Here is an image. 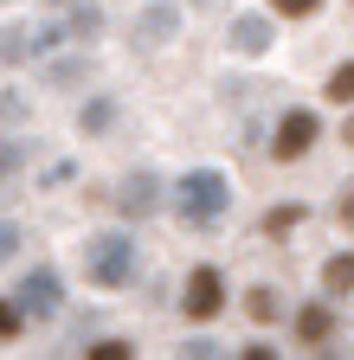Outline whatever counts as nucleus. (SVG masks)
Listing matches in <instances>:
<instances>
[{"instance_id": "nucleus-8", "label": "nucleus", "mask_w": 354, "mask_h": 360, "mask_svg": "<svg viewBox=\"0 0 354 360\" xmlns=\"http://www.w3.org/2000/svg\"><path fill=\"white\" fill-rule=\"evenodd\" d=\"M322 290H329V296H354V251H335V257L322 264Z\"/></svg>"}, {"instance_id": "nucleus-9", "label": "nucleus", "mask_w": 354, "mask_h": 360, "mask_svg": "<svg viewBox=\"0 0 354 360\" xmlns=\"http://www.w3.org/2000/svg\"><path fill=\"white\" fill-rule=\"evenodd\" d=\"M245 309H251V322H277V315H284V302H277V290H271V283L245 290Z\"/></svg>"}, {"instance_id": "nucleus-6", "label": "nucleus", "mask_w": 354, "mask_h": 360, "mask_svg": "<svg viewBox=\"0 0 354 360\" xmlns=\"http://www.w3.org/2000/svg\"><path fill=\"white\" fill-rule=\"evenodd\" d=\"M13 296H20V315H58V277L52 270H32Z\"/></svg>"}, {"instance_id": "nucleus-5", "label": "nucleus", "mask_w": 354, "mask_h": 360, "mask_svg": "<svg viewBox=\"0 0 354 360\" xmlns=\"http://www.w3.org/2000/svg\"><path fill=\"white\" fill-rule=\"evenodd\" d=\"M116 206H122L129 219H148V212L161 206V180H155L148 167H142V174H129V180H122V193H116Z\"/></svg>"}, {"instance_id": "nucleus-13", "label": "nucleus", "mask_w": 354, "mask_h": 360, "mask_svg": "<svg viewBox=\"0 0 354 360\" xmlns=\"http://www.w3.org/2000/svg\"><path fill=\"white\" fill-rule=\"evenodd\" d=\"M264 7H271L277 20H309V13L322 7V0H264Z\"/></svg>"}, {"instance_id": "nucleus-3", "label": "nucleus", "mask_w": 354, "mask_h": 360, "mask_svg": "<svg viewBox=\"0 0 354 360\" xmlns=\"http://www.w3.org/2000/svg\"><path fill=\"white\" fill-rule=\"evenodd\" d=\"M181 309L194 315V322H213L219 309H226V277H219L213 264H200V270H187V290H181Z\"/></svg>"}, {"instance_id": "nucleus-10", "label": "nucleus", "mask_w": 354, "mask_h": 360, "mask_svg": "<svg viewBox=\"0 0 354 360\" xmlns=\"http://www.w3.org/2000/svg\"><path fill=\"white\" fill-rule=\"evenodd\" d=\"M232 45H239V52H264V45H271V26H264V20H239Z\"/></svg>"}, {"instance_id": "nucleus-7", "label": "nucleus", "mask_w": 354, "mask_h": 360, "mask_svg": "<svg viewBox=\"0 0 354 360\" xmlns=\"http://www.w3.org/2000/svg\"><path fill=\"white\" fill-rule=\"evenodd\" d=\"M290 328H296L303 347H322V341L335 335V309H329V302H309V309H296V322H290Z\"/></svg>"}, {"instance_id": "nucleus-11", "label": "nucleus", "mask_w": 354, "mask_h": 360, "mask_svg": "<svg viewBox=\"0 0 354 360\" xmlns=\"http://www.w3.org/2000/svg\"><path fill=\"white\" fill-rule=\"evenodd\" d=\"M322 97H329V103H354V65H335V71H329Z\"/></svg>"}, {"instance_id": "nucleus-18", "label": "nucleus", "mask_w": 354, "mask_h": 360, "mask_svg": "<svg viewBox=\"0 0 354 360\" xmlns=\"http://www.w3.org/2000/svg\"><path fill=\"white\" fill-rule=\"evenodd\" d=\"M341 225L354 232V193H341Z\"/></svg>"}, {"instance_id": "nucleus-16", "label": "nucleus", "mask_w": 354, "mask_h": 360, "mask_svg": "<svg viewBox=\"0 0 354 360\" xmlns=\"http://www.w3.org/2000/svg\"><path fill=\"white\" fill-rule=\"evenodd\" d=\"M129 354H136V347H129V341H116V335H110V341H97V347H91V360H129Z\"/></svg>"}, {"instance_id": "nucleus-17", "label": "nucleus", "mask_w": 354, "mask_h": 360, "mask_svg": "<svg viewBox=\"0 0 354 360\" xmlns=\"http://www.w3.org/2000/svg\"><path fill=\"white\" fill-rule=\"evenodd\" d=\"M13 251H20V232H13V225H0V264H7Z\"/></svg>"}, {"instance_id": "nucleus-12", "label": "nucleus", "mask_w": 354, "mask_h": 360, "mask_svg": "<svg viewBox=\"0 0 354 360\" xmlns=\"http://www.w3.org/2000/svg\"><path fill=\"white\" fill-rule=\"evenodd\" d=\"M296 225H303V206H271V212H264V232H271V238L296 232Z\"/></svg>"}, {"instance_id": "nucleus-1", "label": "nucleus", "mask_w": 354, "mask_h": 360, "mask_svg": "<svg viewBox=\"0 0 354 360\" xmlns=\"http://www.w3.org/2000/svg\"><path fill=\"white\" fill-rule=\"evenodd\" d=\"M84 277H91L97 290H129V283H136V238H129V232H91V238H84Z\"/></svg>"}, {"instance_id": "nucleus-2", "label": "nucleus", "mask_w": 354, "mask_h": 360, "mask_svg": "<svg viewBox=\"0 0 354 360\" xmlns=\"http://www.w3.org/2000/svg\"><path fill=\"white\" fill-rule=\"evenodd\" d=\"M174 206H181L187 225H213V219H226V206H232V180L219 167H194L181 187H174Z\"/></svg>"}, {"instance_id": "nucleus-15", "label": "nucleus", "mask_w": 354, "mask_h": 360, "mask_svg": "<svg viewBox=\"0 0 354 360\" xmlns=\"http://www.w3.org/2000/svg\"><path fill=\"white\" fill-rule=\"evenodd\" d=\"M26 328V315H20V302H7V296H0V341H13Z\"/></svg>"}, {"instance_id": "nucleus-19", "label": "nucleus", "mask_w": 354, "mask_h": 360, "mask_svg": "<svg viewBox=\"0 0 354 360\" xmlns=\"http://www.w3.org/2000/svg\"><path fill=\"white\" fill-rule=\"evenodd\" d=\"M341 142H348V148H354V122H348V129H341Z\"/></svg>"}, {"instance_id": "nucleus-4", "label": "nucleus", "mask_w": 354, "mask_h": 360, "mask_svg": "<svg viewBox=\"0 0 354 360\" xmlns=\"http://www.w3.org/2000/svg\"><path fill=\"white\" fill-rule=\"evenodd\" d=\"M316 135H322L316 116H309V110H290V116L277 122V135H271V155H277V161H303L309 148H316Z\"/></svg>"}, {"instance_id": "nucleus-14", "label": "nucleus", "mask_w": 354, "mask_h": 360, "mask_svg": "<svg viewBox=\"0 0 354 360\" xmlns=\"http://www.w3.org/2000/svg\"><path fill=\"white\" fill-rule=\"evenodd\" d=\"M167 32H174V13H167V7H155V13L142 20V39H148V45H161Z\"/></svg>"}]
</instances>
